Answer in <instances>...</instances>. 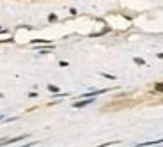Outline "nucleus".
I'll list each match as a JSON object with an SVG mask.
<instances>
[{"mask_svg": "<svg viewBox=\"0 0 163 147\" xmlns=\"http://www.w3.org/2000/svg\"><path fill=\"white\" fill-rule=\"evenodd\" d=\"M156 91L163 92V82H161V83H156Z\"/></svg>", "mask_w": 163, "mask_h": 147, "instance_id": "nucleus-1", "label": "nucleus"}]
</instances>
